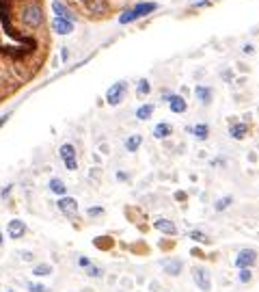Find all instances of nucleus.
<instances>
[{
    "label": "nucleus",
    "mask_w": 259,
    "mask_h": 292,
    "mask_svg": "<svg viewBox=\"0 0 259 292\" xmlns=\"http://www.w3.org/2000/svg\"><path fill=\"white\" fill-rule=\"evenodd\" d=\"M168 108H171V113H175V115H184L186 110H188V102L181 95H175L173 93V97L168 100Z\"/></svg>",
    "instance_id": "14"
},
{
    "label": "nucleus",
    "mask_w": 259,
    "mask_h": 292,
    "mask_svg": "<svg viewBox=\"0 0 259 292\" xmlns=\"http://www.w3.org/2000/svg\"><path fill=\"white\" fill-rule=\"evenodd\" d=\"M186 132H190L197 141H207V136H210V126H207V123H197V126H188Z\"/></svg>",
    "instance_id": "13"
},
{
    "label": "nucleus",
    "mask_w": 259,
    "mask_h": 292,
    "mask_svg": "<svg viewBox=\"0 0 259 292\" xmlns=\"http://www.w3.org/2000/svg\"><path fill=\"white\" fill-rule=\"evenodd\" d=\"M52 11H54V17H65V19H71V22H76V15L63 2H58V0H54V2H52Z\"/></svg>",
    "instance_id": "17"
},
{
    "label": "nucleus",
    "mask_w": 259,
    "mask_h": 292,
    "mask_svg": "<svg viewBox=\"0 0 259 292\" xmlns=\"http://www.w3.org/2000/svg\"><path fill=\"white\" fill-rule=\"evenodd\" d=\"M87 275L89 277H102L104 271L100 269V266H87Z\"/></svg>",
    "instance_id": "28"
},
{
    "label": "nucleus",
    "mask_w": 259,
    "mask_h": 292,
    "mask_svg": "<svg viewBox=\"0 0 259 292\" xmlns=\"http://www.w3.org/2000/svg\"><path fill=\"white\" fill-rule=\"evenodd\" d=\"M192 282L197 284V288L201 292H210L212 290V275L210 271L203 269V266H194L192 269Z\"/></svg>",
    "instance_id": "4"
},
{
    "label": "nucleus",
    "mask_w": 259,
    "mask_h": 292,
    "mask_svg": "<svg viewBox=\"0 0 259 292\" xmlns=\"http://www.w3.org/2000/svg\"><path fill=\"white\" fill-rule=\"evenodd\" d=\"M238 279H240V284H249L251 279H253V273H251V269H240V273H238Z\"/></svg>",
    "instance_id": "24"
},
{
    "label": "nucleus",
    "mask_w": 259,
    "mask_h": 292,
    "mask_svg": "<svg viewBox=\"0 0 259 292\" xmlns=\"http://www.w3.org/2000/svg\"><path fill=\"white\" fill-rule=\"evenodd\" d=\"M194 97L199 100L201 106H210L214 100V89L207 87V84H197V87H194Z\"/></svg>",
    "instance_id": "9"
},
{
    "label": "nucleus",
    "mask_w": 259,
    "mask_h": 292,
    "mask_svg": "<svg viewBox=\"0 0 259 292\" xmlns=\"http://www.w3.org/2000/svg\"><path fill=\"white\" fill-rule=\"evenodd\" d=\"M158 6H160L158 2H138V4H134L132 9H128V11L121 13L119 24H132L138 17H145V15H149V13H153Z\"/></svg>",
    "instance_id": "1"
},
{
    "label": "nucleus",
    "mask_w": 259,
    "mask_h": 292,
    "mask_svg": "<svg viewBox=\"0 0 259 292\" xmlns=\"http://www.w3.org/2000/svg\"><path fill=\"white\" fill-rule=\"evenodd\" d=\"M223 80H225V82H231V80H233L231 69H225V71H223Z\"/></svg>",
    "instance_id": "31"
},
{
    "label": "nucleus",
    "mask_w": 259,
    "mask_h": 292,
    "mask_svg": "<svg viewBox=\"0 0 259 292\" xmlns=\"http://www.w3.org/2000/svg\"><path fill=\"white\" fill-rule=\"evenodd\" d=\"M242 52H244V54H253V52H255V45H253V43H246L244 48H242Z\"/></svg>",
    "instance_id": "32"
},
{
    "label": "nucleus",
    "mask_w": 259,
    "mask_h": 292,
    "mask_svg": "<svg viewBox=\"0 0 259 292\" xmlns=\"http://www.w3.org/2000/svg\"><path fill=\"white\" fill-rule=\"evenodd\" d=\"M48 188H50V193L56 195V197H65V195H67V186H65V182L61 178H52L48 182Z\"/></svg>",
    "instance_id": "19"
},
{
    "label": "nucleus",
    "mask_w": 259,
    "mask_h": 292,
    "mask_svg": "<svg viewBox=\"0 0 259 292\" xmlns=\"http://www.w3.org/2000/svg\"><path fill=\"white\" fill-rule=\"evenodd\" d=\"M78 264H80L82 269H87V266H91V262H89L87 258H80V260H78Z\"/></svg>",
    "instance_id": "37"
},
{
    "label": "nucleus",
    "mask_w": 259,
    "mask_h": 292,
    "mask_svg": "<svg viewBox=\"0 0 259 292\" xmlns=\"http://www.w3.org/2000/svg\"><path fill=\"white\" fill-rule=\"evenodd\" d=\"M52 30L61 37L71 35V32H74V22H71V19H65V17H54L52 19Z\"/></svg>",
    "instance_id": "10"
},
{
    "label": "nucleus",
    "mask_w": 259,
    "mask_h": 292,
    "mask_svg": "<svg viewBox=\"0 0 259 292\" xmlns=\"http://www.w3.org/2000/svg\"><path fill=\"white\" fill-rule=\"evenodd\" d=\"M2 240H4V238H2V232H0V247H2Z\"/></svg>",
    "instance_id": "39"
},
{
    "label": "nucleus",
    "mask_w": 259,
    "mask_h": 292,
    "mask_svg": "<svg viewBox=\"0 0 259 292\" xmlns=\"http://www.w3.org/2000/svg\"><path fill=\"white\" fill-rule=\"evenodd\" d=\"M229 136L233 141H244L249 136V123L244 121H238V119H231L229 121Z\"/></svg>",
    "instance_id": "8"
},
{
    "label": "nucleus",
    "mask_w": 259,
    "mask_h": 292,
    "mask_svg": "<svg viewBox=\"0 0 259 292\" xmlns=\"http://www.w3.org/2000/svg\"><path fill=\"white\" fill-rule=\"evenodd\" d=\"M153 227L158 232L166 234V236H175V234H177V227H175V223H173V221H168V219H158L153 223Z\"/></svg>",
    "instance_id": "16"
},
{
    "label": "nucleus",
    "mask_w": 259,
    "mask_h": 292,
    "mask_svg": "<svg viewBox=\"0 0 259 292\" xmlns=\"http://www.w3.org/2000/svg\"><path fill=\"white\" fill-rule=\"evenodd\" d=\"M9 292H13V290H9Z\"/></svg>",
    "instance_id": "40"
},
{
    "label": "nucleus",
    "mask_w": 259,
    "mask_h": 292,
    "mask_svg": "<svg viewBox=\"0 0 259 292\" xmlns=\"http://www.w3.org/2000/svg\"><path fill=\"white\" fill-rule=\"evenodd\" d=\"M212 0H192L190 6H205V4H210Z\"/></svg>",
    "instance_id": "30"
},
{
    "label": "nucleus",
    "mask_w": 259,
    "mask_h": 292,
    "mask_svg": "<svg viewBox=\"0 0 259 292\" xmlns=\"http://www.w3.org/2000/svg\"><path fill=\"white\" fill-rule=\"evenodd\" d=\"M162 269H164V273L168 277H177L181 275V269H184V262H181L179 258H168L162 262Z\"/></svg>",
    "instance_id": "11"
},
{
    "label": "nucleus",
    "mask_w": 259,
    "mask_h": 292,
    "mask_svg": "<svg viewBox=\"0 0 259 292\" xmlns=\"http://www.w3.org/2000/svg\"><path fill=\"white\" fill-rule=\"evenodd\" d=\"M56 208L61 210V214H65V217H69V219H74L76 214H78V201L74 197H58V204Z\"/></svg>",
    "instance_id": "7"
},
{
    "label": "nucleus",
    "mask_w": 259,
    "mask_h": 292,
    "mask_svg": "<svg viewBox=\"0 0 259 292\" xmlns=\"http://www.w3.org/2000/svg\"><path fill=\"white\" fill-rule=\"evenodd\" d=\"M236 269H253L257 264V251L255 249H242L233 260Z\"/></svg>",
    "instance_id": "6"
},
{
    "label": "nucleus",
    "mask_w": 259,
    "mask_h": 292,
    "mask_svg": "<svg viewBox=\"0 0 259 292\" xmlns=\"http://www.w3.org/2000/svg\"><path fill=\"white\" fill-rule=\"evenodd\" d=\"M126 95H128V82L119 80V82H115L113 87H108V91H106V104H108V106H119V104L126 100Z\"/></svg>",
    "instance_id": "3"
},
{
    "label": "nucleus",
    "mask_w": 259,
    "mask_h": 292,
    "mask_svg": "<svg viewBox=\"0 0 259 292\" xmlns=\"http://www.w3.org/2000/svg\"><path fill=\"white\" fill-rule=\"evenodd\" d=\"M231 204H233V195H225V197L216 199V204H214V210H216V212H225Z\"/></svg>",
    "instance_id": "22"
},
{
    "label": "nucleus",
    "mask_w": 259,
    "mask_h": 292,
    "mask_svg": "<svg viewBox=\"0 0 259 292\" xmlns=\"http://www.w3.org/2000/svg\"><path fill=\"white\" fill-rule=\"evenodd\" d=\"M61 61H63V63H67V61H69V50H67V48H63V50H61Z\"/></svg>",
    "instance_id": "33"
},
{
    "label": "nucleus",
    "mask_w": 259,
    "mask_h": 292,
    "mask_svg": "<svg viewBox=\"0 0 259 292\" xmlns=\"http://www.w3.org/2000/svg\"><path fill=\"white\" fill-rule=\"evenodd\" d=\"M32 275H35V277H48V275H52V264H48V262L37 264L35 269H32Z\"/></svg>",
    "instance_id": "23"
},
{
    "label": "nucleus",
    "mask_w": 259,
    "mask_h": 292,
    "mask_svg": "<svg viewBox=\"0 0 259 292\" xmlns=\"http://www.w3.org/2000/svg\"><path fill=\"white\" fill-rule=\"evenodd\" d=\"M102 214H104V208H102V206H91L89 210H87V217H91V219L102 217Z\"/></svg>",
    "instance_id": "26"
},
{
    "label": "nucleus",
    "mask_w": 259,
    "mask_h": 292,
    "mask_svg": "<svg viewBox=\"0 0 259 292\" xmlns=\"http://www.w3.org/2000/svg\"><path fill=\"white\" fill-rule=\"evenodd\" d=\"M58 156H61V160L65 162V169H67V171H76L78 169L76 147L71 145V143H63V145L58 147Z\"/></svg>",
    "instance_id": "5"
},
{
    "label": "nucleus",
    "mask_w": 259,
    "mask_h": 292,
    "mask_svg": "<svg viewBox=\"0 0 259 292\" xmlns=\"http://www.w3.org/2000/svg\"><path fill=\"white\" fill-rule=\"evenodd\" d=\"M11 191H13V186H11V184H9V186H4L2 191H0V199H6V197L11 195Z\"/></svg>",
    "instance_id": "29"
},
{
    "label": "nucleus",
    "mask_w": 259,
    "mask_h": 292,
    "mask_svg": "<svg viewBox=\"0 0 259 292\" xmlns=\"http://www.w3.org/2000/svg\"><path fill=\"white\" fill-rule=\"evenodd\" d=\"M142 145V136L140 134H130L126 141H123V147H126V152L130 154H134V152H138Z\"/></svg>",
    "instance_id": "18"
},
{
    "label": "nucleus",
    "mask_w": 259,
    "mask_h": 292,
    "mask_svg": "<svg viewBox=\"0 0 259 292\" xmlns=\"http://www.w3.org/2000/svg\"><path fill=\"white\" fill-rule=\"evenodd\" d=\"M171 134H173V126H171L168 121H160V123H155V128H153V139L164 141V139H168Z\"/></svg>",
    "instance_id": "15"
},
{
    "label": "nucleus",
    "mask_w": 259,
    "mask_h": 292,
    "mask_svg": "<svg viewBox=\"0 0 259 292\" xmlns=\"http://www.w3.org/2000/svg\"><path fill=\"white\" fill-rule=\"evenodd\" d=\"M32 258H35V256H32L30 251H22V260H24V262H32Z\"/></svg>",
    "instance_id": "34"
},
{
    "label": "nucleus",
    "mask_w": 259,
    "mask_h": 292,
    "mask_svg": "<svg viewBox=\"0 0 259 292\" xmlns=\"http://www.w3.org/2000/svg\"><path fill=\"white\" fill-rule=\"evenodd\" d=\"M6 232H9V238L19 240L26 234V223L19 219H11L9 223H6Z\"/></svg>",
    "instance_id": "12"
},
{
    "label": "nucleus",
    "mask_w": 259,
    "mask_h": 292,
    "mask_svg": "<svg viewBox=\"0 0 259 292\" xmlns=\"http://www.w3.org/2000/svg\"><path fill=\"white\" fill-rule=\"evenodd\" d=\"M117 180H119V182H128L130 175H128L126 171H119V173H117Z\"/></svg>",
    "instance_id": "35"
},
{
    "label": "nucleus",
    "mask_w": 259,
    "mask_h": 292,
    "mask_svg": "<svg viewBox=\"0 0 259 292\" xmlns=\"http://www.w3.org/2000/svg\"><path fill=\"white\" fill-rule=\"evenodd\" d=\"M43 19H45V15H43V9H41V4L39 2H30V4H26L24 6V11H22V22L28 26V28H39V26L43 24Z\"/></svg>",
    "instance_id": "2"
},
{
    "label": "nucleus",
    "mask_w": 259,
    "mask_h": 292,
    "mask_svg": "<svg viewBox=\"0 0 259 292\" xmlns=\"http://www.w3.org/2000/svg\"><path fill=\"white\" fill-rule=\"evenodd\" d=\"M151 93V82L147 80V78H140L138 82H136V95L138 97H147Z\"/></svg>",
    "instance_id": "21"
},
{
    "label": "nucleus",
    "mask_w": 259,
    "mask_h": 292,
    "mask_svg": "<svg viewBox=\"0 0 259 292\" xmlns=\"http://www.w3.org/2000/svg\"><path fill=\"white\" fill-rule=\"evenodd\" d=\"M171 97H173L171 91H162V100H164V102H168V100H171Z\"/></svg>",
    "instance_id": "38"
},
{
    "label": "nucleus",
    "mask_w": 259,
    "mask_h": 292,
    "mask_svg": "<svg viewBox=\"0 0 259 292\" xmlns=\"http://www.w3.org/2000/svg\"><path fill=\"white\" fill-rule=\"evenodd\" d=\"M153 110H155V104H140L138 108H136V119L138 121H147L153 117Z\"/></svg>",
    "instance_id": "20"
},
{
    "label": "nucleus",
    "mask_w": 259,
    "mask_h": 292,
    "mask_svg": "<svg viewBox=\"0 0 259 292\" xmlns=\"http://www.w3.org/2000/svg\"><path fill=\"white\" fill-rule=\"evenodd\" d=\"M190 238H192V240H197V243H203V245H207V243H210V238H207L203 232H199V230L190 232Z\"/></svg>",
    "instance_id": "25"
},
{
    "label": "nucleus",
    "mask_w": 259,
    "mask_h": 292,
    "mask_svg": "<svg viewBox=\"0 0 259 292\" xmlns=\"http://www.w3.org/2000/svg\"><path fill=\"white\" fill-rule=\"evenodd\" d=\"M26 288H28L30 292H48V288H45L43 284H35V282H28L26 284Z\"/></svg>",
    "instance_id": "27"
},
{
    "label": "nucleus",
    "mask_w": 259,
    "mask_h": 292,
    "mask_svg": "<svg viewBox=\"0 0 259 292\" xmlns=\"http://www.w3.org/2000/svg\"><path fill=\"white\" fill-rule=\"evenodd\" d=\"M9 117H11V113H6V115H0V128H2L4 123L9 121Z\"/></svg>",
    "instance_id": "36"
}]
</instances>
